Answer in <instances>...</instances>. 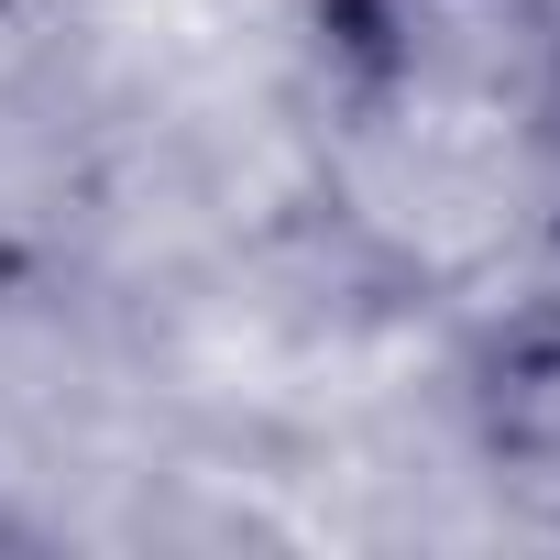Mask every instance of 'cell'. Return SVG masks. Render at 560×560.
<instances>
[{
  "instance_id": "obj_1",
  "label": "cell",
  "mask_w": 560,
  "mask_h": 560,
  "mask_svg": "<svg viewBox=\"0 0 560 560\" xmlns=\"http://www.w3.org/2000/svg\"><path fill=\"white\" fill-rule=\"evenodd\" d=\"M341 209L418 275H483L560 198V0H308Z\"/></svg>"
},
{
  "instance_id": "obj_2",
  "label": "cell",
  "mask_w": 560,
  "mask_h": 560,
  "mask_svg": "<svg viewBox=\"0 0 560 560\" xmlns=\"http://www.w3.org/2000/svg\"><path fill=\"white\" fill-rule=\"evenodd\" d=\"M451 440L505 516L560 538V275L494 287L451 330Z\"/></svg>"
}]
</instances>
